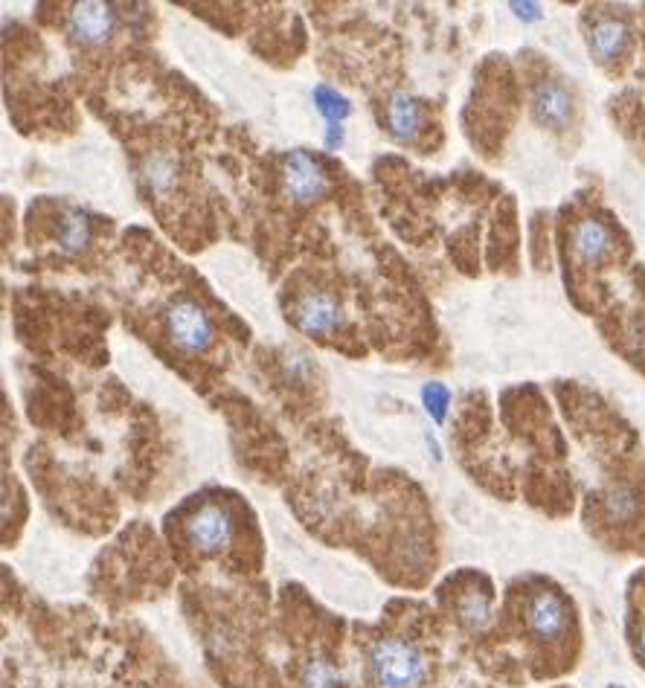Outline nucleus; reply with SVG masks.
<instances>
[{
  "label": "nucleus",
  "mask_w": 645,
  "mask_h": 688,
  "mask_svg": "<svg viewBox=\"0 0 645 688\" xmlns=\"http://www.w3.org/2000/svg\"><path fill=\"white\" fill-rule=\"evenodd\" d=\"M643 511V500L637 488L631 485H616L605 494V514L611 523H634Z\"/></svg>",
  "instance_id": "obj_12"
},
{
  "label": "nucleus",
  "mask_w": 645,
  "mask_h": 688,
  "mask_svg": "<svg viewBox=\"0 0 645 688\" xmlns=\"http://www.w3.org/2000/svg\"><path fill=\"white\" fill-rule=\"evenodd\" d=\"M523 625H526V633L532 636V642L558 645L561 639H567L570 625H573L570 604L561 593L547 590V587L532 590L523 604Z\"/></svg>",
  "instance_id": "obj_2"
},
{
  "label": "nucleus",
  "mask_w": 645,
  "mask_h": 688,
  "mask_svg": "<svg viewBox=\"0 0 645 688\" xmlns=\"http://www.w3.org/2000/svg\"><path fill=\"white\" fill-rule=\"evenodd\" d=\"M634 651H637V659L645 665V616L637 625V636H634Z\"/></svg>",
  "instance_id": "obj_20"
},
{
  "label": "nucleus",
  "mask_w": 645,
  "mask_h": 688,
  "mask_svg": "<svg viewBox=\"0 0 645 688\" xmlns=\"http://www.w3.org/2000/svg\"><path fill=\"white\" fill-rule=\"evenodd\" d=\"M59 244L67 253H82L91 244V221L82 212H67L62 218Z\"/></svg>",
  "instance_id": "obj_15"
},
{
  "label": "nucleus",
  "mask_w": 645,
  "mask_h": 688,
  "mask_svg": "<svg viewBox=\"0 0 645 688\" xmlns=\"http://www.w3.org/2000/svg\"><path fill=\"white\" fill-rule=\"evenodd\" d=\"M605 688H625V686H616V683H611V686H605Z\"/></svg>",
  "instance_id": "obj_22"
},
{
  "label": "nucleus",
  "mask_w": 645,
  "mask_h": 688,
  "mask_svg": "<svg viewBox=\"0 0 645 688\" xmlns=\"http://www.w3.org/2000/svg\"><path fill=\"white\" fill-rule=\"evenodd\" d=\"M294 323L306 334H332L340 323V305L329 291H306L294 305Z\"/></svg>",
  "instance_id": "obj_7"
},
{
  "label": "nucleus",
  "mask_w": 645,
  "mask_h": 688,
  "mask_svg": "<svg viewBox=\"0 0 645 688\" xmlns=\"http://www.w3.org/2000/svg\"><path fill=\"white\" fill-rule=\"evenodd\" d=\"M512 9H515V15L521 21H538L541 18V6L538 3H512Z\"/></svg>",
  "instance_id": "obj_19"
},
{
  "label": "nucleus",
  "mask_w": 645,
  "mask_h": 688,
  "mask_svg": "<svg viewBox=\"0 0 645 688\" xmlns=\"http://www.w3.org/2000/svg\"><path fill=\"white\" fill-rule=\"evenodd\" d=\"M628 27L619 18H599L587 32V50L599 64H614L625 56Z\"/></svg>",
  "instance_id": "obj_10"
},
{
  "label": "nucleus",
  "mask_w": 645,
  "mask_h": 688,
  "mask_svg": "<svg viewBox=\"0 0 645 688\" xmlns=\"http://www.w3.org/2000/svg\"><path fill=\"white\" fill-rule=\"evenodd\" d=\"M457 616H460V622L468 630H483L492 619V596L468 590L460 599V604H457Z\"/></svg>",
  "instance_id": "obj_13"
},
{
  "label": "nucleus",
  "mask_w": 645,
  "mask_h": 688,
  "mask_svg": "<svg viewBox=\"0 0 645 688\" xmlns=\"http://www.w3.org/2000/svg\"><path fill=\"white\" fill-rule=\"evenodd\" d=\"M367 674L375 688H419L428 680V657L413 639L381 636L369 645Z\"/></svg>",
  "instance_id": "obj_1"
},
{
  "label": "nucleus",
  "mask_w": 645,
  "mask_h": 688,
  "mask_svg": "<svg viewBox=\"0 0 645 688\" xmlns=\"http://www.w3.org/2000/svg\"><path fill=\"white\" fill-rule=\"evenodd\" d=\"M314 105H317V111L326 117L329 125H343V120L352 114L349 99H346L340 90L329 88V85H317V88H314Z\"/></svg>",
  "instance_id": "obj_16"
},
{
  "label": "nucleus",
  "mask_w": 645,
  "mask_h": 688,
  "mask_svg": "<svg viewBox=\"0 0 645 688\" xmlns=\"http://www.w3.org/2000/svg\"><path fill=\"white\" fill-rule=\"evenodd\" d=\"M326 146H329V149L343 146V125H329V131H326Z\"/></svg>",
  "instance_id": "obj_21"
},
{
  "label": "nucleus",
  "mask_w": 645,
  "mask_h": 688,
  "mask_svg": "<svg viewBox=\"0 0 645 688\" xmlns=\"http://www.w3.org/2000/svg\"><path fill=\"white\" fill-rule=\"evenodd\" d=\"M282 186H285V192L294 201L308 204V201L320 198L329 189V178H326L323 166L311 154H306V151H291L285 157V166H282Z\"/></svg>",
  "instance_id": "obj_5"
},
{
  "label": "nucleus",
  "mask_w": 645,
  "mask_h": 688,
  "mask_svg": "<svg viewBox=\"0 0 645 688\" xmlns=\"http://www.w3.org/2000/svg\"><path fill=\"white\" fill-rule=\"evenodd\" d=\"M570 244H573V253H576L579 262H584V265H599L614 250V233H611L608 224H602L596 218H582L573 227Z\"/></svg>",
  "instance_id": "obj_9"
},
{
  "label": "nucleus",
  "mask_w": 645,
  "mask_h": 688,
  "mask_svg": "<svg viewBox=\"0 0 645 688\" xmlns=\"http://www.w3.org/2000/svg\"><path fill=\"white\" fill-rule=\"evenodd\" d=\"M532 117L541 128L561 131L573 120V93L558 79H541L532 93Z\"/></svg>",
  "instance_id": "obj_6"
},
{
  "label": "nucleus",
  "mask_w": 645,
  "mask_h": 688,
  "mask_svg": "<svg viewBox=\"0 0 645 688\" xmlns=\"http://www.w3.org/2000/svg\"><path fill=\"white\" fill-rule=\"evenodd\" d=\"M143 178L149 180V186H152L154 192H166L175 183V163L166 154L149 157L146 169H143Z\"/></svg>",
  "instance_id": "obj_17"
},
{
  "label": "nucleus",
  "mask_w": 645,
  "mask_h": 688,
  "mask_svg": "<svg viewBox=\"0 0 645 688\" xmlns=\"http://www.w3.org/2000/svg\"><path fill=\"white\" fill-rule=\"evenodd\" d=\"M186 543L201 552V555H218L221 549H227L233 543L236 535V523L230 517V511L224 506L207 503L201 509H195L189 514V520L184 523Z\"/></svg>",
  "instance_id": "obj_3"
},
{
  "label": "nucleus",
  "mask_w": 645,
  "mask_h": 688,
  "mask_svg": "<svg viewBox=\"0 0 645 688\" xmlns=\"http://www.w3.org/2000/svg\"><path fill=\"white\" fill-rule=\"evenodd\" d=\"M422 401H425V410L433 421H445V413H448V404H451V392L442 387V384H425L422 389Z\"/></svg>",
  "instance_id": "obj_18"
},
{
  "label": "nucleus",
  "mask_w": 645,
  "mask_h": 688,
  "mask_svg": "<svg viewBox=\"0 0 645 688\" xmlns=\"http://www.w3.org/2000/svg\"><path fill=\"white\" fill-rule=\"evenodd\" d=\"M117 24V15L108 3H96V0H85L76 3L70 12V32L79 44H102Z\"/></svg>",
  "instance_id": "obj_8"
},
{
  "label": "nucleus",
  "mask_w": 645,
  "mask_h": 688,
  "mask_svg": "<svg viewBox=\"0 0 645 688\" xmlns=\"http://www.w3.org/2000/svg\"><path fill=\"white\" fill-rule=\"evenodd\" d=\"M387 125H390V134H393L396 140L413 143V140L422 134L425 111H422V105H419L413 96L396 93V96H390V102H387Z\"/></svg>",
  "instance_id": "obj_11"
},
{
  "label": "nucleus",
  "mask_w": 645,
  "mask_h": 688,
  "mask_svg": "<svg viewBox=\"0 0 645 688\" xmlns=\"http://www.w3.org/2000/svg\"><path fill=\"white\" fill-rule=\"evenodd\" d=\"M300 683L303 688H340V674L335 671L332 659H326L323 654H311L303 662Z\"/></svg>",
  "instance_id": "obj_14"
},
{
  "label": "nucleus",
  "mask_w": 645,
  "mask_h": 688,
  "mask_svg": "<svg viewBox=\"0 0 645 688\" xmlns=\"http://www.w3.org/2000/svg\"><path fill=\"white\" fill-rule=\"evenodd\" d=\"M166 334L181 352L195 355L213 343V323L198 302L178 300L166 311Z\"/></svg>",
  "instance_id": "obj_4"
}]
</instances>
